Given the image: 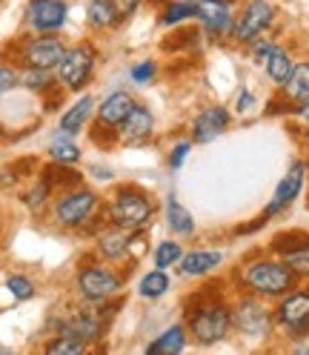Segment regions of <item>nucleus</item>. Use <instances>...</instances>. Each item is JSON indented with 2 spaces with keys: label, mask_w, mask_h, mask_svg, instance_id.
Returning <instances> with one entry per match:
<instances>
[{
  "label": "nucleus",
  "mask_w": 309,
  "mask_h": 355,
  "mask_svg": "<svg viewBox=\"0 0 309 355\" xmlns=\"http://www.w3.org/2000/svg\"><path fill=\"white\" fill-rule=\"evenodd\" d=\"M295 272L283 261H252L244 270V284L258 295H286L295 290Z\"/></svg>",
  "instance_id": "obj_1"
},
{
  "label": "nucleus",
  "mask_w": 309,
  "mask_h": 355,
  "mask_svg": "<svg viewBox=\"0 0 309 355\" xmlns=\"http://www.w3.org/2000/svg\"><path fill=\"white\" fill-rule=\"evenodd\" d=\"M229 327H232V309L220 301L197 306L189 315V332L195 336V341L204 347L224 341L229 336Z\"/></svg>",
  "instance_id": "obj_2"
},
{
  "label": "nucleus",
  "mask_w": 309,
  "mask_h": 355,
  "mask_svg": "<svg viewBox=\"0 0 309 355\" xmlns=\"http://www.w3.org/2000/svg\"><path fill=\"white\" fill-rule=\"evenodd\" d=\"M109 218H112L115 227H123L129 232H138L149 224L152 218V204L143 192H135V189H121L118 198L109 207Z\"/></svg>",
  "instance_id": "obj_3"
},
{
  "label": "nucleus",
  "mask_w": 309,
  "mask_h": 355,
  "mask_svg": "<svg viewBox=\"0 0 309 355\" xmlns=\"http://www.w3.org/2000/svg\"><path fill=\"white\" fill-rule=\"evenodd\" d=\"M92 69H95V49L89 46V43H78V46L66 49L60 63L55 66L60 86L72 89V92H80V89L86 86Z\"/></svg>",
  "instance_id": "obj_4"
},
{
  "label": "nucleus",
  "mask_w": 309,
  "mask_h": 355,
  "mask_svg": "<svg viewBox=\"0 0 309 355\" xmlns=\"http://www.w3.org/2000/svg\"><path fill=\"white\" fill-rule=\"evenodd\" d=\"M100 198L92 189H72L63 192V198L55 201V220L60 227H83L98 209Z\"/></svg>",
  "instance_id": "obj_5"
},
{
  "label": "nucleus",
  "mask_w": 309,
  "mask_h": 355,
  "mask_svg": "<svg viewBox=\"0 0 309 355\" xmlns=\"http://www.w3.org/2000/svg\"><path fill=\"white\" fill-rule=\"evenodd\" d=\"M121 286H123V278L115 270H106V266H83L78 272V293L89 304H100L106 298H112Z\"/></svg>",
  "instance_id": "obj_6"
},
{
  "label": "nucleus",
  "mask_w": 309,
  "mask_h": 355,
  "mask_svg": "<svg viewBox=\"0 0 309 355\" xmlns=\"http://www.w3.org/2000/svg\"><path fill=\"white\" fill-rule=\"evenodd\" d=\"M275 20V9L267 3V0H249L244 6V12L238 15L235 26H232V37L238 43H252L263 29Z\"/></svg>",
  "instance_id": "obj_7"
},
{
  "label": "nucleus",
  "mask_w": 309,
  "mask_h": 355,
  "mask_svg": "<svg viewBox=\"0 0 309 355\" xmlns=\"http://www.w3.org/2000/svg\"><path fill=\"white\" fill-rule=\"evenodd\" d=\"M66 46L63 40L55 37V35H43V37H29L24 43V49H20V58H24V63L29 66V69H55V66L60 63Z\"/></svg>",
  "instance_id": "obj_8"
},
{
  "label": "nucleus",
  "mask_w": 309,
  "mask_h": 355,
  "mask_svg": "<svg viewBox=\"0 0 309 355\" xmlns=\"http://www.w3.org/2000/svg\"><path fill=\"white\" fill-rule=\"evenodd\" d=\"M232 327L249 338H263L272 327V315H270V309L258 304L255 298H244L232 309Z\"/></svg>",
  "instance_id": "obj_9"
},
{
  "label": "nucleus",
  "mask_w": 309,
  "mask_h": 355,
  "mask_svg": "<svg viewBox=\"0 0 309 355\" xmlns=\"http://www.w3.org/2000/svg\"><path fill=\"white\" fill-rule=\"evenodd\" d=\"M106 309H78V313H69L63 321H60V332L58 336H66V338H75V341H92V338H100L103 332V324H106Z\"/></svg>",
  "instance_id": "obj_10"
},
{
  "label": "nucleus",
  "mask_w": 309,
  "mask_h": 355,
  "mask_svg": "<svg viewBox=\"0 0 309 355\" xmlns=\"http://www.w3.org/2000/svg\"><path fill=\"white\" fill-rule=\"evenodd\" d=\"M66 3L63 0H32L26 6V20L35 32H55L66 24Z\"/></svg>",
  "instance_id": "obj_11"
},
{
  "label": "nucleus",
  "mask_w": 309,
  "mask_h": 355,
  "mask_svg": "<svg viewBox=\"0 0 309 355\" xmlns=\"http://www.w3.org/2000/svg\"><path fill=\"white\" fill-rule=\"evenodd\" d=\"M278 324H283L286 329L292 332H306L309 329V290H298L290 293L281 306H278Z\"/></svg>",
  "instance_id": "obj_12"
},
{
  "label": "nucleus",
  "mask_w": 309,
  "mask_h": 355,
  "mask_svg": "<svg viewBox=\"0 0 309 355\" xmlns=\"http://www.w3.org/2000/svg\"><path fill=\"white\" fill-rule=\"evenodd\" d=\"M303 178H306V166H303L301 161L292 164L290 172H286V175L281 178V184L275 187V195H272V201H270L267 212H263V218H272V215L281 212L283 207H290L295 198L301 195V189H303Z\"/></svg>",
  "instance_id": "obj_13"
},
{
  "label": "nucleus",
  "mask_w": 309,
  "mask_h": 355,
  "mask_svg": "<svg viewBox=\"0 0 309 355\" xmlns=\"http://www.w3.org/2000/svg\"><path fill=\"white\" fill-rule=\"evenodd\" d=\"M195 17H201V24L212 35H227L235 26V20H232V0H201V3H197Z\"/></svg>",
  "instance_id": "obj_14"
},
{
  "label": "nucleus",
  "mask_w": 309,
  "mask_h": 355,
  "mask_svg": "<svg viewBox=\"0 0 309 355\" xmlns=\"http://www.w3.org/2000/svg\"><path fill=\"white\" fill-rule=\"evenodd\" d=\"M227 123H229V112L224 106H206V109H201V115L192 121V141L209 144L227 129Z\"/></svg>",
  "instance_id": "obj_15"
},
{
  "label": "nucleus",
  "mask_w": 309,
  "mask_h": 355,
  "mask_svg": "<svg viewBox=\"0 0 309 355\" xmlns=\"http://www.w3.org/2000/svg\"><path fill=\"white\" fill-rule=\"evenodd\" d=\"M154 132V118L146 106H135L121 123V141L123 144H141Z\"/></svg>",
  "instance_id": "obj_16"
},
{
  "label": "nucleus",
  "mask_w": 309,
  "mask_h": 355,
  "mask_svg": "<svg viewBox=\"0 0 309 355\" xmlns=\"http://www.w3.org/2000/svg\"><path fill=\"white\" fill-rule=\"evenodd\" d=\"M135 106H138V103L132 101L129 92H112V95H109V98L98 106V121H100L103 126H121L123 118H126Z\"/></svg>",
  "instance_id": "obj_17"
},
{
  "label": "nucleus",
  "mask_w": 309,
  "mask_h": 355,
  "mask_svg": "<svg viewBox=\"0 0 309 355\" xmlns=\"http://www.w3.org/2000/svg\"><path fill=\"white\" fill-rule=\"evenodd\" d=\"M220 261H224V252H218V250H195V252L181 255V272L189 278H197V275L212 272Z\"/></svg>",
  "instance_id": "obj_18"
},
{
  "label": "nucleus",
  "mask_w": 309,
  "mask_h": 355,
  "mask_svg": "<svg viewBox=\"0 0 309 355\" xmlns=\"http://www.w3.org/2000/svg\"><path fill=\"white\" fill-rule=\"evenodd\" d=\"M129 247H132V232L123 230V227L106 230V232H100V238H98V252H100L106 261L123 258V255L129 252Z\"/></svg>",
  "instance_id": "obj_19"
},
{
  "label": "nucleus",
  "mask_w": 309,
  "mask_h": 355,
  "mask_svg": "<svg viewBox=\"0 0 309 355\" xmlns=\"http://www.w3.org/2000/svg\"><path fill=\"white\" fill-rule=\"evenodd\" d=\"M92 109H95V101H92L89 95L78 98V101L63 112V118H60V129H63V132H69V135H78V132H83L86 123H89V118H92Z\"/></svg>",
  "instance_id": "obj_20"
},
{
  "label": "nucleus",
  "mask_w": 309,
  "mask_h": 355,
  "mask_svg": "<svg viewBox=\"0 0 309 355\" xmlns=\"http://www.w3.org/2000/svg\"><path fill=\"white\" fill-rule=\"evenodd\" d=\"M184 347H186V329L184 327H169L164 336H158L146 347V352L149 355H178V352H184Z\"/></svg>",
  "instance_id": "obj_21"
},
{
  "label": "nucleus",
  "mask_w": 309,
  "mask_h": 355,
  "mask_svg": "<svg viewBox=\"0 0 309 355\" xmlns=\"http://www.w3.org/2000/svg\"><path fill=\"white\" fill-rule=\"evenodd\" d=\"M166 224H169V230L175 235H192L195 232V220H192L189 209L175 195L166 198Z\"/></svg>",
  "instance_id": "obj_22"
},
{
  "label": "nucleus",
  "mask_w": 309,
  "mask_h": 355,
  "mask_svg": "<svg viewBox=\"0 0 309 355\" xmlns=\"http://www.w3.org/2000/svg\"><path fill=\"white\" fill-rule=\"evenodd\" d=\"M283 95L290 101H309V63H295L292 66V75L286 78L283 83Z\"/></svg>",
  "instance_id": "obj_23"
},
{
  "label": "nucleus",
  "mask_w": 309,
  "mask_h": 355,
  "mask_svg": "<svg viewBox=\"0 0 309 355\" xmlns=\"http://www.w3.org/2000/svg\"><path fill=\"white\" fill-rule=\"evenodd\" d=\"M49 155H52V161L58 164H78L80 161V149L75 144V135H69V132H58V135L52 138L49 144Z\"/></svg>",
  "instance_id": "obj_24"
},
{
  "label": "nucleus",
  "mask_w": 309,
  "mask_h": 355,
  "mask_svg": "<svg viewBox=\"0 0 309 355\" xmlns=\"http://www.w3.org/2000/svg\"><path fill=\"white\" fill-rule=\"evenodd\" d=\"M292 58H290V52L286 49H281V46H275L272 52H270V58L263 60V69H267V75L278 83V86H283L286 83V78L292 75Z\"/></svg>",
  "instance_id": "obj_25"
},
{
  "label": "nucleus",
  "mask_w": 309,
  "mask_h": 355,
  "mask_svg": "<svg viewBox=\"0 0 309 355\" xmlns=\"http://www.w3.org/2000/svg\"><path fill=\"white\" fill-rule=\"evenodd\" d=\"M86 17H89V24L95 29H109L118 24V12L112 6V0H89V6H86Z\"/></svg>",
  "instance_id": "obj_26"
},
{
  "label": "nucleus",
  "mask_w": 309,
  "mask_h": 355,
  "mask_svg": "<svg viewBox=\"0 0 309 355\" xmlns=\"http://www.w3.org/2000/svg\"><path fill=\"white\" fill-rule=\"evenodd\" d=\"M166 290H169V278L164 270H158V266H154L152 272H146L138 284V293L143 298H161V295H166Z\"/></svg>",
  "instance_id": "obj_27"
},
{
  "label": "nucleus",
  "mask_w": 309,
  "mask_h": 355,
  "mask_svg": "<svg viewBox=\"0 0 309 355\" xmlns=\"http://www.w3.org/2000/svg\"><path fill=\"white\" fill-rule=\"evenodd\" d=\"M195 12H197V3H192V0H172V3L164 6L161 24L175 26V24H181V20H186V17H195Z\"/></svg>",
  "instance_id": "obj_28"
},
{
  "label": "nucleus",
  "mask_w": 309,
  "mask_h": 355,
  "mask_svg": "<svg viewBox=\"0 0 309 355\" xmlns=\"http://www.w3.org/2000/svg\"><path fill=\"white\" fill-rule=\"evenodd\" d=\"M43 178H46V181L52 184V187H66V189H72V187H78L80 184V172H75V169H66V164H58L55 161V166H49L46 169V175H43Z\"/></svg>",
  "instance_id": "obj_29"
},
{
  "label": "nucleus",
  "mask_w": 309,
  "mask_h": 355,
  "mask_svg": "<svg viewBox=\"0 0 309 355\" xmlns=\"http://www.w3.org/2000/svg\"><path fill=\"white\" fill-rule=\"evenodd\" d=\"M181 255H184L181 243H175V241H161L158 247H154V266H158V270H166V266L178 263Z\"/></svg>",
  "instance_id": "obj_30"
},
{
  "label": "nucleus",
  "mask_w": 309,
  "mask_h": 355,
  "mask_svg": "<svg viewBox=\"0 0 309 355\" xmlns=\"http://www.w3.org/2000/svg\"><path fill=\"white\" fill-rule=\"evenodd\" d=\"M283 263L298 275V278H309V243L303 247H295L283 255Z\"/></svg>",
  "instance_id": "obj_31"
},
{
  "label": "nucleus",
  "mask_w": 309,
  "mask_h": 355,
  "mask_svg": "<svg viewBox=\"0 0 309 355\" xmlns=\"http://www.w3.org/2000/svg\"><path fill=\"white\" fill-rule=\"evenodd\" d=\"M303 243H309V235L306 232H281V235H275V241H272V252H278V255H286L290 250H295V247H303Z\"/></svg>",
  "instance_id": "obj_32"
},
{
  "label": "nucleus",
  "mask_w": 309,
  "mask_h": 355,
  "mask_svg": "<svg viewBox=\"0 0 309 355\" xmlns=\"http://www.w3.org/2000/svg\"><path fill=\"white\" fill-rule=\"evenodd\" d=\"M20 83H24L26 89H35V92H46V89L52 86V78H49V69H29L20 75Z\"/></svg>",
  "instance_id": "obj_33"
},
{
  "label": "nucleus",
  "mask_w": 309,
  "mask_h": 355,
  "mask_svg": "<svg viewBox=\"0 0 309 355\" xmlns=\"http://www.w3.org/2000/svg\"><path fill=\"white\" fill-rule=\"evenodd\" d=\"M6 290L12 293V298L17 301H29L35 295V284L26 278V275H9L6 278Z\"/></svg>",
  "instance_id": "obj_34"
},
{
  "label": "nucleus",
  "mask_w": 309,
  "mask_h": 355,
  "mask_svg": "<svg viewBox=\"0 0 309 355\" xmlns=\"http://www.w3.org/2000/svg\"><path fill=\"white\" fill-rule=\"evenodd\" d=\"M46 352L52 355H78V352H86V344L83 341H75V338H66V336H58L55 341L46 344Z\"/></svg>",
  "instance_id": "obj_35"
},
{
  "label": "nucleus",
  "mask_w": 309,
  "mask_h": 355,
  "mask_svg": "<svg viewBox=\"0 0 309 355\" xmlns=\"http://www.w3.org/2000/svg\"><path fill=\"white\" fill-rule=\"evenodd\" d=\"M49 192H52V184L46 181V178H40V181L24 195V201H26V207L29 209H37V207H43V201L49 198Z\"/></svg>",
  "instance_id": "obj_36"
},
{
  "label": "nucleus",
  "mask_w": 309,
  "mask_h": 355,
  "mask_svg": "<svg viewBox=\"0 0 309 355\" xmlns=\"http://www.w3.org/2000/svg\"><path fill=\"white\" fill-rule=\"evenodd\" d=\"M129 75H132V80H135V83H149L152 75H154V63L152 60H141V63L132 66Z\"/></svg>",
  "instance_id": "obj_37"
},
{
  "label": "nucleus",
  "mask_w": 309,
  "mask_h": 355,
  "mask_svg": "<svg viewBox=\"0 0 309 355\" xmlns=\"http://www.w3.org/2000/svg\"><path fill=\"white\" fill-rule=\"evenodd\" d=\"M17 83H20V75L15 69H9V66H0V95L12 92Z\"/></svg>",
  "instance_id": "obj_38"
},
{
  "label": "nucleus",
  "mask_w": 309,
  "mask_h": 355,
  "mask_svg": "<svg viewBox=\"0 0 309 355\" xmlns=\"http://www.w3.org/2000/svg\"><path fill=\"white\" fill-rule=\"evenodd\" d=\"M275 46H278V43H272V40H258V37H255V40H252V58H255L258 63H263Z\"/></svg>",
  "instance_id": "obj_39"
},
{
  "label": "nucleus",
  "mask_w": 309,
  "mask_h": 355,
  "mask_svg": "<svg viewBox=\"0 0 309 355\" xmlns=\"http://www.w3.org/2000/svg\"><path fill=\"white\" fill-rule=\"evenodd\" d=\"M189 149H192V144L189 141H181L178 146L172 149V155H169V166L172 169H178V166H184V161H186V155H189Z\"/></svg>",
  "instance_id": "obj_40"
},
{
  "label": "nucleus",
  "mask_w": 309,
  "mask_h": 355,
  "mask_svg": "<svg viewBox=\"0 0 309 355\" xmlns=\"http://www.w3.org/2000/svg\"><path fill=\"white\" fill-rule=\"evenodd\" d=\"M112 6H115V12H118V17L126 20V17H132V15L138 12L141 0H112Z\"/></svg>",
  "instance_id": "obj_41"
},
{
  "label": "nucleus",
  "mask_w": 309,
  "mask_h": 355,
  "mask_svg": "<svg viewBox=\"0 0 309 355\" xmlns=\"http://www.w3.org/2000/svg\"><path fill=\"white\" fill-rule=\"evenodd\" d=\"M252 103H255V98L249 92H244L238 98V112H247V109H252Z\"/></svg>",
  "instance_id": "obj_42"
},
{
  "label": "nucleus",
  "mask_w": 309,
  "mask_h": 355,
  "mask_svg": "<svg viewBox=\"0 0 309 355\" xmlns=\"http://www.w3.org/2000/svg\"><path fill=\"white\" fill-rule=\"evenodd\" d=\"M298 118H301V121L309 126V101H303V106L298 109Z\"/></svg>",
  "instance_id": "obj_43"
},
{
  "label": "nucleus",
  "mask_w": 309,
  "mask_h": 355,
  "mask_svg": "<svg viewBox=\"0 0 309 355\" xmlns=\"http://www.w3.org/2000/svg\"><path fill=\"white\" fill-rule=\"evenodd\" d=\"M192 3H201V0H192Z\"/></svg>",
  "instance_id": "obj_44"
}]
</instances>
